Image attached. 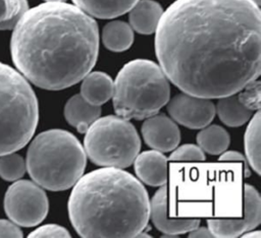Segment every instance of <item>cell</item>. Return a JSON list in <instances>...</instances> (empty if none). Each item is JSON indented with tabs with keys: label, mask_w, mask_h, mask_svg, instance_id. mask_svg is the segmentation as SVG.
I'll use <instances>...</instances> for the list:
<instances>
[{
	"label": "cell",
	"mask_w": 261,
	"mask_h": 238,
	"mask_svg": "<svg viewBox=\"0 0 261 238\" xmlns=\"http://www.w3.org/2000/svg\"><path fill=\"white\" fill-rule=\"evenodd\" d=\"M155 32L160 67L184 93L222 98L260 75L261 14L252 0H176Z\"/></svg>",
	"instance_id": "obj_1"
},
{
	"label": "cell",
	"mask_w": 261,
	"mask_h": 238,
	"mask_svg": "<svg viewBox=\"0 0 261 238\" xmlns=\"http://www.w3.org/2000/svg\"><path fill=\"white\" fill-rule=\"evenodd\" d=\"M10 52L19 72L37 86L59 91L82 80L99 51L96 21L75 5L45 2L12 28Z\"/></svg>",
	"instance_id": "obj_2"
},
{
	"label": "cell",
	"mask_w": 261,
	"mask_h": 238,
	"mask_svg": "<svg viewBox=\"0 0 261 238\" xmlns=\"http://www.w3.org/2000/svg\"><path fill=\"white\" fill-rule=\"evenodd\" d=\"M68 216L82 237H137L148 224L150 200L132 174L104 167L75 182L68 199Z\"/></svg>",
	"instance_id": "obj_3"
},
{
	"label": "cell",
	"mask_w": 261,
	"mask_h": 238,
	"mask_svg": "<svg viewBox=\"0 0 261 238\" xmlns=\"http://www.w3.org/2000/svg\"><path fill=\"white\" fill-rule=\"evenodd\" d=\"M87 155L79 139L62 129L38 134L31 142L25 167L31 178L51 191L70 188L82 177Z\"/></svg>",
	"instance_id": "obj_4"
},
{
	"label": "cell",
	"mask_w": 261,
	"mask_h": 238,
	"mask_svg": "<svg viewBox=\"0 0 261 238\" xmlns=\"http://www.w3.org/2000/svg\"><path fill=\"white\" fill-rule=\"evenodd\" d=\"M170 85L155 62L136 59L126 63L113 82V107L124 119L143 120L156 113L169 101Z\"/></svg>",
	"instance_id": "obj_5"
},
{
	"label": "cell",
	"mask_w": 261,
	"mask_h": 238,
	"mask_svg": "<svg viewBox=\"0 0 261 238\" xmlns=\"http://www.w3.org/2000/svg\"><path fill=\"white\" fill-rule=\"evenodd\" d=\"M38 120V100L27 78L0 62V156L23 147Z\"/></svg>",
	"instance_id": "obj_6"
},
{
	"label": "cell",
	"mask_w": 261,
	"mask_h": 238,
	"mask_svg": "<svg viewBox=\"0 0 261 238\" xmlns=\"http://www.w3.org/2000/svg\"><path fill=\"white\" fill-rule=\"evenodd\" d=\"M85 133L86 155L98 166L126 168L134 163L141 148L135 126L118 115L98 118Z\"/></svg>",
	"instance_id": "obj_7"
},
{
	"label": "cell",
	"mask_w": 261,
	"mask_h": 238,
	"mask_svg": "<svg viewBox=\"0 0 261 238\" xmlns=\"http://www.w3.org/2000/svg\"><path fill=\"white\" fill-rule=\"evenodd\" d=\"M4 210L16 225L34 227L46 218L49 201L45 191L36 182L18 180L11 184L5 193Z\"/></svg>",
	"instance_id": "obj_8"
},
{
	"label": "cell",
	"mask_w": 261,
	"mask_h": 238,
	"mask_svg": "<svg viewBox=\"0 0 261 238\" xmlns=\"http://www.w3.org/2000/svg\"><path fill=\"white\" fill-rule=\"evenodd\" d=\"M167 103V111L171 118L191 129L209 125L215 116V106L208 98L184 93L174 96Z\"/></svg>",
	"instance_id": "obj_9"
},
{
	"label": "cell",
	"mask_w": 261,
	"mask_h": 238,
	"mask_svg": "<svg viewBox=\"0 0 261 238\" xmlns=\"http://www.w3.org/2000/svg\"><path fill=\"white\" fill-rule=\"evenodd\" d=\"M168 212V188L162 185L150 201V218L154 226L167 235L188 233L199 226L197 218H173Z\"/></svg>",
	"instance_id": "obj_10"
},
{
	"label": "cell",
	"mask_w": 261,
	"mask_h": 238,
	"mask_svg": "<svg viewBox=\"0 0 261 238\" xmlns=\"http://www.w3.org/2000/svg\"><path fill=\"white\" fill-rule=\"evenodd\" d=\"M142 134L148 146L161 153L173 151L180 141L177 125L164 114L156 113L146 118L142 125Z\"/></svg>",
	"instance_id": "obj_11"
},
{
	"label": "cell",
	"mask_w": 261,
	"mask_h": 238,
	"mask_svg": "<svg viewBox=\"0 0 261 238\" xmlns=\"http://www.w3.org/2000/svg\"><path fill=\"white\" fill-rule=\"evenodd\" d=\"M135 171L139 179L150 186H162L167 182V159L158 151H146L135 159Z\"/></svg>",
	"instance_id": "obj_12"
},
{
	"label": "cell",
	"mask_w": 261,
	"mask_h": 238,
	"mask_svg": "<svg viewBox=\"0 0 261 238\" xmlns=\"http://www.w3.org/2000/svg\"><path fill=\"white\" fill-rule=\"evenodd\" d=\"M100 115V106L88 103L81 94L72 96L64 106V117L66 121L81 133H85Z\"/></svg>",
	"instance_id": "obj_13"
},
{
	"label": "cell",
	"mask_w": 261,
	"mask_h": 238,
	"mask_svg": "<svg viewBox=\"0 0 261 238\" xmlns=\"http://www.w3.org/2000/svg\"><path fill=\"white\" fill-rule=\"evenodd\" d=\"M162 13V7L156 1L140 0L129 9L130 26L143 35L153 34L158 26Z\"/></svg>",
	"instance_id": "obj_14"
},
{
	"label": "cell",
	"mask_w": 261,
	"mask_h": 238,
	"mask_svg": "<svg viewBox=\"0 0 261 238\" xmlns=\"http://www.w3.org/2000/svg\"><path fill=\"white\" fill-rule=\"evenodd\" d=\"M113 80L101 71L89 72L81 85V96L90 104L100 106L112 98Z\"/></svg>",
	"instance_id": "obj_15"
},
{
	"label": "cell",
	"mask_w": 261,
	"mask_h": 238,
	"mask_svg": "<svg viewBox=\"0 0 261 238\" xmlns=\"http://www.w3.org/2000/svg\"><path fill=\"white\" fill-rule=\"evenodd\" d=\"M75 6L98 18H113L128 11L139 0H72Z\"/></svg>",
	"instance_id": "obj_16"
},
{
	"label": "cell",
	"mask_w": 261,
	"mask_h": 238,
	"mask_svg": "<svg viewBox=\"0 0 261 238\" xmlns=\"http://www.w3.org/2000/svg\"><path fill=\"white\" fill-rule=\"evenodd\" d=\"M215 112H217L219 119L225 125L230 127H239L245 124L251 118L253 111L242 104L237 94H232L219 98Z\"/></svg>",
	"instance_id": "obj_17"
},
{
	"label": "cell",
	"mask_w": 261,
	"mask_h": 238,
	"mask_svg": "<svg viewBox=\"0 0 261 238\" xmlns=\"http://www.w3.org/2000/svg\"><path fill=\"white\" fill-rule=\"evenodd\" d=\"M102 41L108 50L122 52L132 46L134 42V33L130 25L126 22L113 20L103 27Z\"/></svg>",
	"instance_id": "obj_18"
},
{
	"label": "cell",
	"mask_w": 261,
	"mask_h": 238,
	"mask_svg": "<svg viewBox=\"0 0 261 238\" xmlns=\"http://www.w3.org/2000/svg\"><path fill=\"white\" fill-rule=\"evenodd\" d=\"M230 137L227 131L216 124L207 125L197 134V142L200 148L210 155H220L229 145Z\"/></svg>",
	"instance_id": "obj_19"
},
{
	"label": "cell",
	"mask_w": 261,
	"mask_h": 238,
	"mask_svg": "<svg viewBox=\"0 0 261 238\" xmlns=\"http://www.w3.org/2000/svg\"><path fill=\"white\" fill-rule=\"evenodd\" d=\"M245 151L248 163L260 175V112L251 119L245 133Z\"/></svg>",
	"instance_id": "obj_20"
},
{
	"label": "cell",
	"mask_w": 261,
	"mask_h": 238,
	"mask_svg": "<svg viewBox=\"0 0 261 238\" xmlns=\"http://www.w3.org/2000/svg\"><path fill=\"white\" fill-rule=\"evenodd\" d=\"M243 218L249 231L259 226L261 222V199L255 187L245 184L243 189Z\"/></svg>",
	"instance_id": "obj_21"
},
{
	"label": "cell",
	"mask_w": 261,
	"mask_h": 238,
	"mask_svg": "<svg viewBox=\"0 0 261 238\" xmlns=\"http://www.w3.org/2000/svg\"><path fill=\"white\" fill-rule=\"evenodd\" d=\"M208 228L214 237H239L249 231L244 218H216L208 221Z\"/></svg>",
	"instance_id": "obj_22"
},
{
	"label": "cell",
	"mask_w": 261,
	"mask_h": 238,
	"mask_svg": "<svg viewBox=\"0 0 261 238\" xmlns=\"http://www.w3.org/2000/svg\"><path fill=\"white\" fill-rule=\"evenodd\" d=\"M27 170L21 156L13 153L0 156V177L6 181H15L21 178Z\"/></svg>",
	"instance_id": "obj_23"
},
{
	"label": "cell",
	"mask_w": 261,
	"mask_h": 238,
	"mask_svg": "<svg viewBox=\"0 0 261 238\" xmlns=\"http://www.w3.org/2000/svg\"><path fill=\"white\" fill-rule=\"evenodd\" d=\"M260 81L255 79L239 91L237 96L248 109L258 111L260 109Z\"/></svg>",
	"instance_id": "obj_24"
},
{
	"label": "cell",
	"mask_w": 261,
	"mask_h": 238,
	"mask_svg": "<svg viewBox=\"0 0 261 238\" xmlns=\"http://www.w3.org/2000/svg\"><path fill=\"white\" fill-rule=\"evenodd\" d=\"M204 152L196 144H184L179 147H175L171 153L170 161L179 162H203L205 161Z\"/></svg>",
	"instance_id": "obj_25"
},
{
	"label": "cell",
	"mask_w": 261,
	"mask_h": 238,
	"mask_svg": "<svg viewBox=\"0 0 261 238\" xmlns=\"http://www.w3.org/2000/svg\"><path fill=\"white\" fill-rule=\"evenodd\" d=\"M11 5V17L3 22H0V29L7 31L12 29L19 18L29 9V4L27 0H10Z\"/></svg>",
	"instance_id": "obj_26"
},
{
	"label": "cell",
	"mask_w": 261,
	"mask_h": 238,
	"mask_svg": "<svg viewBox=\"0 0 261 238\" xmlns=\"http://www.w3.org/2000/svg\"><path fill=\"white\" fill-rule=\"evenodd\" d=\"M29 237H70V234L65 228L59 225L48 224L34 230Z\"/></svg>",
	"instance_id": "obj_27"
},
{
	"label": "cell",
	"mask_w": 261,
	"mask_h": 238,
	"mask_svg": "<svg viewBox=\"0 0 261 238\" xmlns=\"http://www.w3.org/2000/svg\"><path fill=\"white\" fill-rule=\"evenodd\" d=\"M220 162H240L243 165L245 177H249L251 174L250 168H249V163L246 160V158L239 152L234 151H228V152H223L220 157H219Z\"/></svg>",
	"instance_id": "obj_28"
},
{
	"label": "cell",
	"mask_w": 261,
	"mask_h": 238,
	"mask_svg": "<svg viewBox=\"0 0 261 238\" xmlns=\"http://www.w3.org/2000/svg\"><path fill=\"white\" fill-rule=\"evenodd\" d=\"M22 232L18 225L7 220H0V237H21Z\"/></svg>",
	"instance_id": "obj_29"
},
{
	"label": "cell",
	"mask_w": 261,
	"mask_h": 238,
	"mask_svg": "<svg viewBox=\"0 0 261 238\" xmlns=\"http://www.w3.org/2000/svg\"><path fill=\"white\" fill-rule=\"evenodd\" d=\"M11 17L10 0H0V22L6 21Z\"/></svg>",
	"instance_id": "obj_30"
},
{
	"label": "cell",
	"mask_w": 261,
	"mask_h": 238,
	"mask_svg": "<svg viewBox=\"0 0 261 238\" xmlns=\"http://www.w3.org/2000/svg\"><path fill=\"white\" fill-rule=\"evenodd\" d=\"M189 237H197V238H204V237H214L213 234L210 232L209 228L205 227H197L190 231Z\"/></svg>",
	"instance_id": "obj_31"
},
{
	"label": "cell",
	"mask_w": 261,
	"mask_h": 238,
	"mask_svg": "<svg viewBox=\"0 0 261 238\" xmlns=\"http://www.w3.org/2000/svg\"><path fill=\"white\" fill-rule=\"evenodd\" d=\"M46 2H64L65 0H45Z\"/></svg>",
	"instance_id": "obj_32"
},
{
	"label": "cell",
	"mask_w": 261,
	"mask_h": 238,
	"mask_svg": "<svg viewBox=\"0 0 261 238\" xmlns=\"http://www.w3.org/2000/svg\"><path fill=\"white\" fill-rule=\"evenodd\" d=\"M252 1H253V2H254V3H256V4H257V5H258V6H259V5H260V0H252Z\"/></svg>",
	"instance_id": "obj_33"
}]
</instances>
